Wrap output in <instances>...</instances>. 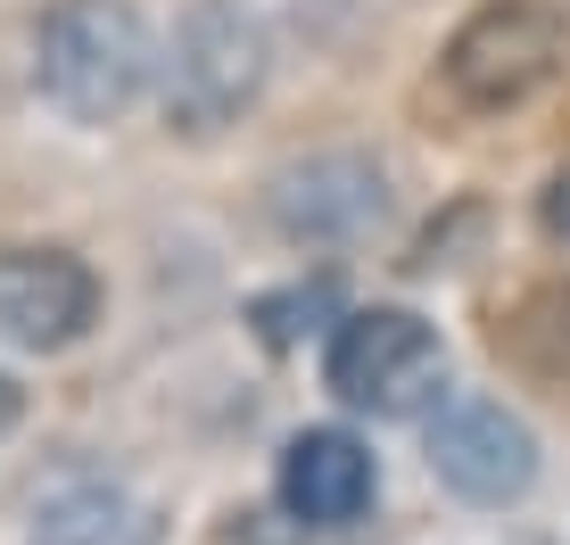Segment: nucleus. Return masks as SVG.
I'll return each mask as SVG.
<instances>
[{
  "label": "nucleus",
  "mask_w": 570,
  "mask_h": 545,
  "mask_svg": "<svg viewBox=\"0 0 570 545\" xmlns=\"http://www.w3.org/2000/svg\"><path fill=\"white\" fill-rule=\"evenodd\" d=\"M33 75L75 125H116L157 75V42L132 0H50L33 26Z\"/></svg>",
  "instance_id": "1"
},
{
  "label": "nucleus",
  "mask_w": 570,
  "mask_h": 545,
  "mask_svg": "<svg viewBox=\"0 0 570 545\" xmlns=\"http://www.w3.org/2000/svg\"><path fill=\"white\" fill-rule=\"evenodd\" d=\"M273 42L248 0H190L157 50V108L174 132H224L265 91Z\"/></svg>",
  "instance_id": "2"
},
{
  "label": "nucleus",
  "mask_w": 570,
  "mask_h": 545,
  "mask_svg": "<svg viewBox=\"0 0 570 545\" xmlns=\"http://www.w3.org/2000/svg\"><path fill=\"white\" fill-rule=\"evenodd\" d=\"M562 58H570V17L554 0H488V9H471L455 26L439 75H446V91H455L463 108L497 116V108L538 100L562 75Z\"/></svg>",
  "instance_id": "3"
},
{
  "label": "nucleus",
  "mask_w": 570,
  "mask_h": 545,
  "mask_svg": "<svg viewBox=\"0 0 570 545\" xmlns=\"http://www.w3.org/2000/svg\"><path fill=\"white\" fill-rule=\"evenodd\" d=\"M331 397H347L356 414H422L430 397L446 388V347L439 330L405 306H364V315H340L331 330V356H323Z\"/></svg>",
  "instance_id": "4"
},
{
  "label": "nucleus",
  "mask_w": 570,
  "mask_h": 545,
  "mask_svg": "<svg viewBox=\"0 0 570 545\" xmlns=\"http://www.w3.org/2000/svg\"><path fill=\"white\" fill-rule=\"evenodd\" d=\"M430 472L463 504H521L538 479V438L497 397H446L430 414Z\"/></svg>",
  "instance_id": "5"
},
{
  "label": "nucleus",
  "mask_w": 570,
  "mask_h": 545,
  "mask_svg": "<svg viewBox=\"0 0 570 545\" xmlns=\"http://www.w3.org/2000/svg\"><path fill=\"white\" fill-rule=\"evenodd\" d=\"M100 315V281L67 248H0V339L9 347H75Z\"/></svg>",
  "instance_id": "6"
},
{
  "label": "nucleus",
  "mask_w": 570,
  "mask_h": 545,
  "mask_svg": "<svg viewBox=\"0 0 570 545\" xmlns=\"http://www.w3.org/2000/svg\"><path fill=\"white\" fill-rule=\"evenodd\" d=\"M273 224L289 240H356V231L381 224L389 190H381V166L356 158V149H323V158H298L273 174Z\"/></svg>",
  "instance_id": "7"
},
{
  "label": "nucleus",
  "mask_w": 570,
  "mask_h": 545,
  "mask_svg": "<svg viewBox=\"0 0 570 545\" xmlns=\"http://www.w3.org/2000/svg\"><path fill=\"white\" fill-rule=\"evenodd\" d=\"M282 504L306 529H347L372 504V455L347 430H298L282 446Z\"/></svg>",
  "instance_id": "8"
},
{
  "label": "nucleus",
  "mask_w": 570,
  "mask_h": 545,
  "mask_svg": "<svg viewBox=\"0 0 570 545\" xmlns=\"http://www.w3.org/2000/svg\"><path fill=\"white\" fill-rule=\"evenodd\" d=\"M497 347H504V364H513V373L546 380V388H570V281L529 289L513 315L497 323Z\"/></svg>",
  "instance_id": "9"
},
{
  "label": "nucleus",
  "mask_w": 570,
  "mask_h": 545,
  "mask_svg": "<svg viewBox=\"0 0 570 545\" xmlns=\"http://www.w3.org/2000/svg\"><path fill=\"white\" fill-rule=\"evenodd\" d=\"M149 537H157V521L125 488H67L42 504L26 545H149Z\"/></svg>",
  "instance_id": "10"
},
{
  "label": "nucleus",
  "mask_w": 570,
  "mask_h": 545,
  "mask_svg": "<svg viewBox=\"0 0 570 545\" xmlns=\"http://www.w3.org/2000/svg\"><path fill=\"white\" fill-rule=\"evenodd\" d=\"M289 315H331V281H306V289H289V298H265V306H257V323H265L273 347L298 339V323H289Z\"/></svg>",
  "instance_id": "11"
},
{
  "label": "nucleus",
  "mask_w": 570,
  "mask_h": 545,
  "mask_svg": "<svg viewBox=\"0 0 570 545\" xmlns=\"http://www.w3.org/2000/svg\"><path fill=\"white\" fill-rule=\"evenodd\" d=\"M538 224L554 231V240H570V166L554 174V182H546V199H538Z\"/></svg>",
  "instance_id": "12"
},
{
  "label": "nucleus",
  "mask_w": 570,
  "mask_h": 545,
  "mask_svg": "<svg viewBox=\"0 0 570 545\" xmlns=\"http://www.w3.org/2000/svg\"><path fill=\"white\" fill-rule=\"evenodd\" d=\"M17 405H26V397H17V380H0V430L17 422Z\"/></svg>",
  "instance_id": "13"
}]
</instances>
